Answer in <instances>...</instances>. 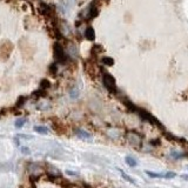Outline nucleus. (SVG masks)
Masks as SVG:
<instances>
[{
	"mask_svg": "<svg viewBox=\"0 0 188 188\" xmlns=\"http://www.w3.org/2000/svg\"><path fill=\"white\" fill-rule=\"evenodd\" d=\"M126 161H127V165H130V166H132V167L136 166V161H135L133 158H131V156H127V158H126Z\"/></svg>",
	"mask_w": 188,
	"mask_h": 188,
	"instance_id": "obj_14",
	"label": "nucleus"
},
{
	"mask_svg": "<svg viewBox=\"0 0 188 188\" xmlns=\"http://www.w3.org/2000/svg\"><path fill=\"white\" fill-rule=\"evenodd\" d=\"M44 97H46V91L40 89V88L32 94V98H34V99H39V98H44Z\"/></svg>",
	"mask_w": 188,
	"mask_h": 188,
	"instance_id": "obj_6",
	"label": "nucleus"
},
{
	"mask_svg": "<svg viewBox=\"0 0 188 188\" xmlns=\"http://www.w3.org/2000/svg\"><path fill=\"white\" fill-rule=\"evenodd\" d=\"M39 12H40L41 14H44V15H49V14L53 12V10H52V7H51L49 5L41 3V4L39 5Z\"/></svg>",
	"mask_w": 188,
	"mask_h": 188,
	"instance_id": "obj_4",
	"label": "nucleus"
},
{
	"mask_svg": "<svg viewBox=\"0 0 188 188\" xmlns=\"http://www.w3.org/2000/svg\"><path fill=\"white\" fill-rule=\"evenodd\" d=\"M85 37H86L88 40H94V38H95V33H94V29H93L92 27H88V28L86 29Z\"/></svg>",
	"mask_w": 188,
	"mask_h": 188,
	"instance_id": "obj_5",
	"label": "nucleus"
},
{
	"mask_svg": "<svg viewBox=\"0 0 188 188\" xmlns=\"http://www.w3.org/2000/svg\"><path fill=\"white\" fill-rule=\"evenodd\" d=\"M34 131L38 133H41V134H46L48 132V128L42 127V126H37V127H34Z\"/></svg>",
	"mask_w": 188,
	"mask_h": 188,
	"instance_id": "obj_11",
	"label": "nucleus"
},
{
	"mask_svg": "<svg viewBox=\"0 0 188 188\" xmlns=\"http://www.w3.org/2000/svg\"><path fill=\"white\" fill-rule=\"evenodd\" d=\"M98 13H99V11H98L97 7L92 6V7L89 8V17H91V18H95V17L98 15Z\"/></svg>",
	"mask_w": 188,
	"mask_h": 188,
	"instance_id": "obj_9",
	"label": "nucleus"
},
{
	"mask_svg": "<svg viewBox=\"0 0 188 188\" xmlns=\"http://www.w3.org/2000/svg\"><path fill=\"white\" fill-rule=\"evenodd\" d=\"M56 72H58V66H56V64H52V65L49 66V73L55 74Z\"/></svg>",
	"mask_w": 188,
	"mask_h": 188,
	"instance_id": "obj_15",
	"label": "nucleus"
},
{
	"mask_svg": "<svg viewBox=\"0 0 188 188\" xmlns=\"http://www.w3.org/2000/svg\"><path fill=\"white\" fill-rule=\"evenodd\" d=\"M102 62H104V64L106 65V66H112L113 64H114V61H113V59L112 58H104L102 59Z\"/></svg>",
	"mask_w": 188,
	"mask_h": 188,
	"instance_id": "obj_13",
	"label": "nucleus"
},
{
	"mask_svg": "<svg viewBox=\"0 0 188 188\" xmlns=\"http://www.w3.org/2000/svg\"><path fill=\"white\" fill-rule=\"evenodd\" d=\"M78 133H80V134H79V136H82V138H89V134H88V133H86V132H84V131H78Z\"/></svg>",
	"mask_w": 188,
	"mask_h": 188,
	"instance_id": "obj_16",
	"label": "nucleus"
},
{
	"mask_svg": "<svg viewBox=\"0 0 188 188\" xmlns=\"http://www.w3.org/2000/svg\"><path fill=\"white\" fill-rule=\"evenodd\" d=\"M102 81H104V85H105V87L109 91V92H115L116 91V86H115V80H114V78L111 75V74H108V73H106V74H104V78H102Z\"/></svg>",
	"mask_w": 188,
	"mask_h": 188,
	"instance_id": "obj_2",
	"label": "nucleus"
},
{
	"mask_svg": "<svg viewBox=\"0 0 188 188\" xmlns=\"http://www.w3.org/2000/svg\"><path fill=\"white\" fill-rule=\"evenodd\" d=\"M49 87H51V82H49L48 80L44 79V80H41V81H40V89L46 91V89H48Z\"/></svg>",
	"mask_w": 188,
	"mask_h": 188,
	"instance_id": "obj_7",
	"label": "nucleus"
},
{
	"mask_svg": "<svg viewBox=\"0 0 188 188\" xmlns=\"http://www.w3.org/2000/svg\"><path fill=\"white\" fill-rule=\"evenodd\" d=\"M26 100H27V99H26L25 97H20V98L18 99L17 104H15V107H24V105H25Z\"/></svg>",
	"mask_w": 188,
	"mask_h": 188,
	"instance_id": "obj_10",
	"label": "nucleus"
},
{
	"mask_svg": "<svg viewBox=\"0 0 188 188\" xmlns=\"http://www.w3.org/2000/svg\"><path fill=\"white\" fill-rule=\"evenodd\" d=\"M147 175H149L150 178H162V179H172L175 176V173L173 172H165V173H153L150 171L146 172Z\"/></svg>",
	"mask_w": 188,
	"mask_h": 188,
	"instance_id": "obj_3",
	"label": "nucleus"
},
{
	"mask_svg": "<svg viewBox=\"0 0 188 188\" xmlns=\"http://www.w3.org/2000/svg\"><path fill=\"white\" fill-rule=\"evenodd\" d=\"M53 53H54V58L56 61H59L60 64H65V62L67 61V55L64 51V48H62V46L60 44H54L53 46Z\"/></svg>",
	"mask_w": 188,
	"mask_h": 188,
	"instance_id": "obj_1",
	"label": "nucleus"
},
{
	"mask_svg": "<svg viewBox=\"0 0 188 188\" xmlns=\"http://www.w3.org/2000/svg\"><path fill=\"white\" fill-rule=\"evenodd\" d=\"M25 122H26V118H21V119H18V120L15 121V127H17V128H20V127H22L24 125H25Z\"/></svg>",
	"mask_w": 188,
	"mask_h": 188,
	"instance_id": "obj_12",
	"label": "nucleus"
},
{
	"mask_svg": "<svg viewBox=\"0 0 188 188\" xmlns=\"http://www.w3.org/2000/svg\"><path fill=\"white\" fill-rule=\"evenodd\" d=\"M128 140H130V142L133 143V145H139V142H140L139 138H138L136 135H134V134H131V135L128 136Z\"/></svg>",
	"mask_w": 188,
	"mask_h": 188,
	"instance_id": "obj_8",
	"label": "nucleus"
}]
</instances>
